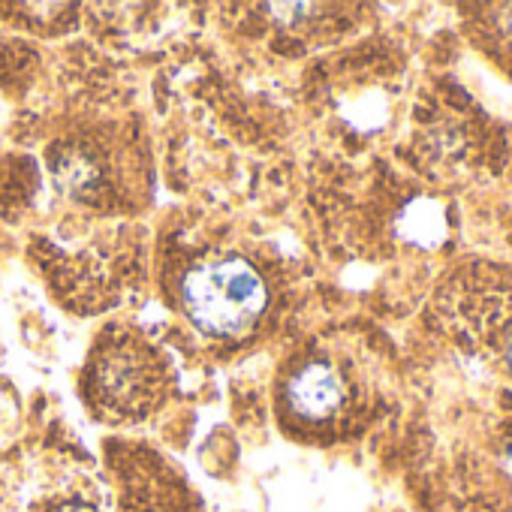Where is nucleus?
Returning a JSON list of instances; mask_svg holds the SVG:
<instances>
[{"label": "nucleus", "mask_w": 512, "mask_h": 512, "mask_svg": "<svg viewBox=\"0 0 512 512\" xmlns=\"http://www.w3.org/2000/svg\"><path fill=\"white\" fill-rule=\"evenodd\" d=\"M269 290L247 260L226 256L196 266L181 284L187 317L208 335H241L266 311Z\"/></svg>", "instance_id": "f257e3e1"}, {"label": "nucleus", "mask_w": 512, "mask_h": 512, "mask_svg": "<svg viewBox=\"0 0 512 512\" xmlns=\"http://www.w3.org/2000/svg\"><path fill=\"white\" fill-rule=\"evenodd\" d=\"M97 395L106 407L139 413L148 410L157 389H160V368L148 347L124 338L103 353H97V371H94Z\"/></svg>", "instance_id": "f03ea898"}, {"label": "nucleus", "mask_w": 512, "mask_h": 512, "mask_svg": "<svg viewBox=\"0 0 512 512\" xmlns=\"http://www.w3.org/2000/svg\"><path fill=\"white\" fill-rule=\"evenodd\" d=\"M344 380L341 374L323 362L314 359L308 365H302L287 386V404L293 410V416L305 419V422H323L329 416H335L344 404Z\"/></svg>", "instance_id": "7ed1b4c3"}, {"label": "nucleus", "mask_w": 512, "mask_h": 512, "mask_svg": "<svg viewBox=\"0 0 512 512\" xmlns=\"http://www.w3.org/2000/svg\"><path fill=\"white\" fill-rule=\"evenodd\" d=\"M58 512H94V509H88V506H64Z\"/></svg>", "instance_id": "20e7f679"}, {"label": "nucleus", "mask_w": 512, "mask_h": 512, "mask_svg": "<svg viewBox=\"0 0 512 512\" xmlns=\"http://www.w3.org/2000/svg\"><path fill=\"white\" fill-rule=\"evenodd\" d=\"M509 356H512V353H509Z\"/></svg>", "instance_id": "39448f33"}]
</instances>
